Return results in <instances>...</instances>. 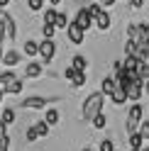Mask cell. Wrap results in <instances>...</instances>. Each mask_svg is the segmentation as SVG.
Here are the masks:
<instances>
[{
	"instance_id": "cell-1",
	"label": "cell",
	"mask_w": 149,
	"mask_h": 151,
	"mask_svg": "<svg viewBox=\"0 0 149 151\" xmlns=\"http://www.w3.org/2000/svg\"><path fill=\"white\" fill-rule=\"evenodd\" d=\"M103 102H105V95L103 93H90V95L86 98V102H83V110H81V115H83V119L86 122H90L93 117L98 115L100 110H103Z\"/></svg>"
},
{
	"instance_id": "cell-2",
	"label": "cell",
	"mask_w": 149,
	"mask_h": 151,
	"mask_svg": "<svg viewBox=\"0 0 149 151\" xmlns=\"http://www.w3.org/2000/svg\"><path fill=\"white\" fill-rule=\"evenodd\" d=\"M144 119V107L139 105V102H135L132 107H129V112H127V119H125V132L129 134V132H137V127H139V122Z\"/></svg>"
},
{
	"instance_id": "cell-3",
	"label": "cell",
	"mask_w": 149,
	"mask_h": 151,
	"mask_svg": "<svg viewBox=\"0 0 149 151\" xmlns=\"http://www.w3.org/2000/svg\"><path fill=\"white\" fill-rule=\"evenodd\" d=\"M37 54H39L44 61H51L54 54H56V44H54V39H46V37H44V42L37 44Z\"/></svg>"
},
{
	"instance_id": "cell-4",
	"label": "cell",
	"mask_w": 149,
	"mask_h": 151,
	"mask_svg": "<svg viewBox=\"0 0 149 151\" xmlns=\"http://www.w3.org/2000/svg\"><path fill=\"white\" fill-rule=\"evenodd\" d=\"M66 37H69L71 44H83L86 42V29H81L76 22H69L66 24Z\"/></svg>"
},
{
	"instance_id": "cell-5",
	"label": "cell",
	"mask_w": 149,
	"mask_h": 151,
	"mask_svg": "<svg viewBox=\"0 0 149 151\" xmlns=\"http://www.w3.org/2000/svg\"><path fill=\"white\" fill-rule=\"evenodd\" d=\"M125 98L127 100H139V98H142V81H139V78H132L125 86Z\"/></svg>"
},
{
	"instance_id": "cell-6",
	"label": "cell",
	"mask_w": 149,
	"mask_h": 151,
	"mask_svg": "<svg viewBox=\"0 0 149 151\" xmlns=\"http://www.w3.org/2000/svg\"><path fill=\"white\" fill-rule=\"evenodd\" d=\"M46 98H39V95H34V98H27V100H20V107L22 110H46Z\"/></svg>"
},
{
	"instance_id": "cell-7",
	"label": "cell",
	"mask_w": 149,
	"mask_h": 151,
	"mask_svg": "<svg viewBox=\"0 0 149 151\" xmlns=\"http://www.w3.org/2000/svg\"><path fill=\"white\" fill-rule=\"evenodd\" d=\"M20 59H22V54L15 51V49H10V51H3V59H0V63H5L7 68H15V66L20 63Z\"/></svg>"
},
{
	"instance_id": "cell-8",
	"label": "cell",
	"mask_w": 149,
	"mask_h": 151,
	"mask_svg": "<svg viewBox=\"0 0 149 151\" xmlns=\"http://www.w3.org/2000/svg\"><path fill=\"white\" fill-rule=\"evenodd\" d=\"M73 22H76V24L81 27V29H86V32H88L90 27H93V17L86 12V7H81V10L76 12V20H73Z\"/></svg>"
},
{
	"instance_id": "cell-9",
	"label": "cell",
	"mask_w": 149,
	"mask_h": 151,
	"mask_svg": "<svg viewBox=\"0 0 149 151\" xmlns=\"http://www.w3.org/2000/svg\"><path fill=\"white\" fill-rule=\"evenodd\" d=\"M93 22H95V27H98L100 32H108V29H110V24H113V17H110V15L103 10V12H100V15H98Z\"/></svg>"
},
{
	"instance_id": "cell-10",
	"label": "cell",
	"mask_w": 149,
	"mask_h": 151,
	"mask_svg": "<svg viewBox=\"0 0 149 151\" xmlns=\"http://www.w3.org/2000/svg\"><path fill=\"white\" fill-rule=\"evenodd\" d=\"M42 76V63L39 61H30L25 66V78H39Z\"/></svg>"
},
{
	"instance_id": "cell-11",
	"label": "cell",
	"mask_w": 149,
	"mask_h": 151,
	"mask_svg": "<svg viewBox=\"0 0 149 151\" xmlns=\"http://www.w3.org/2000/svg\"><path fill=\"white\" fill-rule=\"evenodd\" d=\"M69 81H71V86L73 88H81V86H86V71H76V68H73V73L69 76Z\"/></svg>"
},
{
	"instance_id": "cell-12",
	"label": "cell",
	"mask_w": 149,
	"mask_h": 151,
	"mask_svg": "<svg viewBox=\"0 0 149 151\" xmlns=\"http://www.w3.org/2000/svg\"><path fill=\"white\" fill-rule=\"evenodd\" d=\"M3 93H5V95H20V93H22V81H20V78L10 81V83L3 88Z\"/></svg>"
},
{
	"instance_id": "cell-13",
	"label": "cell",
	"mask_w": 149,
	"mask_h": 151,
	"mask_svg": "<svg viewBox=\"0 0 149 151\" xmlns=\"http://www.w3.org/2000/svg\"><path fill=\"white\" fill-rule=\"evenodd\" d=\"M108 98L113 100L115 105H125V102H127V98H125V88H120V86H115V88H113V93H110Z\"/></svg>"
},
{
	"instance_id": "cell-14",
	"label": "cell",
	"mask_w": 149,
	"mask_h": 151,
	"mask_svg": "<svg viewBox=\"0 0 149 151\" xmlns=\"http://www.w3.org/2000/svg\"><path fill=\"white\" fill-rule=\"evenodd\" d=\"M71 68H76V71H86V68H88V59H86L83 54H76V56L71 59Z\"/></svg>"
},
{
	"instance_id": "cell-15",
	"label": "cell",
	"mask_w": 149,
	"mask_h": 151,
	"mask_svg": "<svg viewBox=\"0 0 149 151\" xmlns=\"http://www.w3.org/2000/svg\"><path fill=\"white\" fill-rule=\"evenodd\" d=\"M103 10H105V7H103V5H100V3H98V0H90V3H88V7H86V12H88V15L93 17V20H95V17H98L100 12H103Z\"/></svg>"
},
{
	"instance_id": "cell-16",
	"label": "cell",
	"mask_w": 149,
	"mask_h": 151,
	"mask_svg": "<svg viewBox=\"0 0 149 151\" xmlns=\"http://www.w3.org/2000/svg\"><path fill=\"white\" fill-rule=\"evenodd\" d=\"M15 32H17V29H15V20L5 15V39L12 42V39H15Z\"/></svg>"
},
{
	"instance_id": "cell-17",
	"label": "cell",
	"mask_w": 149,
	"mask_h": 151,
	"mask_svg": "<svg viewBox=\"0 0 149 151\" xmlns=\"http://www.w3.org/2000/svg\"><path fill=\"white\" fill-rule=\"evenodd\" d=\"M0 119H3V124H5V127H10V124H15V110H12V107H7V110H3V112H0Z\"/></svg>"
},
{
	"instance_id": "cell-18",
	"label": "cell",
	"mask_w": 149,
	"mask_h": 151,
	"mask_svg": "<svg viewBox=\"0 0 149 151\" xmlns=\"http://www.w3.org/2000/svg\"><path fill=\"white\" fill-rule=\"evenodd\" d=\"M127 141H129V146H132V149L144 146V139L139 137V132H129V134H127Z\"/></svg>"
},
{
	"instance_id": "cell-19",
	"label": "cell",
	"mask_w": 149,
	"mask_h": 151,
	"mask_svg": "<svg viewBox=\"0 0 149 151\" xmlns=\"http://www.w3.org/2000/svg\"><path fill=\"white\" fill-rule=\"evenodd\" d=\"M113 88H115V78H103V81H100V93H103L105 98L113 93Z\"/></svg>"
},
{
	"instance_id": "cell-20",
	"label": "cell",
	"mask_w": 149,
	"mask_h": 151,
	"mask_svg": "<svg viewBox=\"0 0 149 151\" xmlns=\"http://www.w3.org/2000/svg\"><path fill=\"white\" fill-rule=\"evenodd\" d=\"M90 124H93V127H95V129H103V127L108 124V117H105V112H103V110H100V112H98V115H95V117H93V119H90Z\"/></svg>"
},
{
	"instance_id": "cell-21",
	"label": "cell",
	"mask_w": 149,
	"mask_h": 151,
	"mask_svg": "<svg viewBox=\"0 0 149 151\" xmlns=\"http://www.w3.org/2000/svg\"><path fill=\"white\" fill-rule=\"evenodd\" d=\"M15 78H17V76L12 73V68H7V71H3V73H0V88H5L7 83H10V81H15Z\"/></svg>"
},
{
	"instance_id": "cell-22",
	"label": "cell",
	"mask_w": 149,
	"mask_h": 151,
	"mask_svg": "<svg viewBox=\"0 0 149 151\" xmlns=\"http://www.w3.org/2000/svg\"><path fill=\"white\" fill-rule=\"evenodd\" d=\"M66 24H69V17L64 12H56V17H54V27H56V29H66Z\"/></svg>"
},
{
	"instance_id": "cell-23",
	"label": "cell",
	"mask_w": 149,
	"mask_h": 151,
	"mask_svg": "<svg viewBox=\"0 0 149 151\" xmlns=\"http://www.w3.org/2000/svg\"><path fill=\"white\" fill-rule=\"evenodd\" d=\"M44 122H46L49 127H54V124L59 122V110H46V117H44Z\"/></svg>"
},
{
	"instance_id": "cell-24",
	"label": "cell",
	"mask_w": 149,
	"mask_h": 151,
	"mask_svg": "<svg viewBox=\"0 0 149 151\" xmlns=\"http://www.w3.org/2000/svg\"><path fill=\"white\" fill-rule=\"evenodd\" d=\"M34 127H37V132H39V137H42V139H46V137H49V129H51V127L46 124L44 119H39V122H37Z\"/></svg>"
},
{
	"instance_id": "cell-25",
	"label": "cell",
	"mask_w": 149,
	"mask_h": 151,
	"mask_svg": "<svg viewBox=\"0 0 149 151\" xmlns=\"http://www.w3.org/2000/svg\"><path fill=\"white\" fill-rule=\"evenodd\" d=\"M25 137H27V141H39V139H42V137H39V132H37V127H34V124L25 129Z\"/></svg>"
},
{
	"instance_id": "cell-26",
	"label": "cell",
	"mask_w": 149,
	"mask_h": 151,
	"mask_svg": "<svg viewBox=\"0 0 149 151\" xmlns=\"http://www.w3.org/2000/svg\"><path fill=\"white\" fill-rule=\"evenodd\" d=\"M137 132H139V137H142V139H149V119H142V122H139Z\"/></svg>"
},
{
	"instance_id": "cell-27",
	"label": "cell",
	"mask_w": 149,
	"mask_h": 151,
	"mask_svg": "<svg viewBox=\"0 0 149 151\" xmlns=\"http://www.w3.org/2000/svg\"><path fill=\"white\" fill-rule=\"evenodd\" d=\"M25 54H27V56H37V42L27 39V42H25Z\"/></svg>"
},
{
	"instance_id": "cell-28",
	"label": "cell",
	"mask_w": 149,
	"mask_h": 151,
	"mask_svg": "<svg viewBox=\"0 0 149 151\" xmlns=\"http://www.w3.org/2000/svg\"><path fill=\"white\" fill-rule=\"evenodd\" d=\"M42 34L46 39H54V34H56V27L54 24H42Z\"/></svg>"
},
{
	"instance_id": "cell-29",
	"label": "cell",
	"mask_w": 149,
	"mask_h": 151,
	"mask_svg": "<svg viewBox=\"0 0 149 151\" xmlns=\"http://www.w3.org/2000/svg\"><path fill=\"white\" fill-rule=\"evenodd\" d=\"M54 17H56V10H54V7L44 10V24H54Z\"/></svg>"
},
{
	"instance_id": "cell-30",
	"label": "cell",
	"mask_w": 149,
	"mask_h": 151,
	"mask_svg": "<svg viewBox=\"0 0 149 151\" xmlns=\"http://www.w3.org/2000/svg\"><path fill=\"white\" fill-rule=\"evenodd\" d=\"M27 5H30L32 12H39L42 7H44V0H27Z\"/></svg>"
},
{
	"instance_id": "cell-31",
	"label": "cell",
	"mask_w": 149,
	"mask_h": 151,
	"mask_svg": "<svg viewBox=\"0 0 149 151\" xmlns=\"http://www.w3.org/2000/svg\"><path fill=\"white\" fill-rule=\"evenodd\" d=\"M115 146H113V141H110V139H103V141H100V151H113Z\"/></svg>"
},
{
	"instance_id": "cell-32",
	"label": "cell",
	"mask_w": 149,
	"mask_h": 151,
	"mask_svg": "<svg viewBox=\"0 0 149 151\" xmlns=\"http://www.w3.org/2000/svg\"><path fill=\"white\" fill-rule=\"evenodd\" d=\"M0 42H7L5 39V17H0Z\"/></svg>"
},
{
	"instance_id": "cell-33",
	"label": "cell",
	"mask_w": 149,
	"mask_h": 151,
	"mask_svg": "<svg viewBox=\"0 0 149 151\" xmlns=\"http://www.w3.org/2000/svg\"><path fill=\"white\" fill-rule=\"evenodd\" d=\"M129 5H132L135 10H142V7H144V0H129Z\"/></svg>"
},
{
	"instance_id": "cell-34",
	"label": "cell",
	"mask_w": 149,
	"mask_h": 151,
	"mask_svg": "<svg viewBox=\"0 0 149 151\" xmlns=\"http://www.w3.org/2000/svg\"><path fill=\"white\" fill-rule=\"evenodd\" d=\"M142 95H147V98H149V78H144V81H142Z\"/></svg>"
},
{
	"instance_id": "cell-35",
	"label": "cell",
	"mask_w": 149,
	"mask_h": 151,
	"mask_svg": "<svg viewBox=\"0 0 149 151\" xmlns=\"http://www.w3.org/2000/svg\"><path fill=\"white\" fill-rule=\"evenodd\" d=\"M98 3L103 5V7H110V5H115V0H98Z\"/></svg>"
},
{
	"instance_id": "cell-36",
	"label": "cell",
	"mask_w": 149,
	"mask_h": 151,
	"mask_svg": "<svg viewBox=\"0 0 149 151\" xmlns=\"http://www.w3.org/2000/svg\"><path fill=\"white\" fill-rule=\"evenodd\" d=\"M0 134H7V127L3 124V119H0Z\"/></svg>"
},
{
	"instance_id": "cell-37",
	"label": "cell",
	"mask_w": 149,
	"mask_h": 151,
	"mask_svg": "<svg viewBox=\"0 0 149 151\" xmlns=\"http://www.w3.org/2000/svg\"><path fill=\"white\" fill-rule=\"evenodd\" d=\"M10 5V0H0V7H7Z\"/></svg>"
},
{
	"instance_id": "cell-38",
	"label": "cell",
	"mask_w": 149,
	"mask_h": 151,
	"mask_svg": "<svg viewBox=\"0 0 149 151\" xmlns=\"http://www.w3.org/2000/svg\"><path fill=\"white\" fill-rule=\"evenodd\" d=\"M3 98H5V93H3V88H0V102H3Z\"/></svg>"
},
{
	"instance_id": "cell-39",
	"label": "cell",
	"mask_w": 149,
	"mask_h": 151,
	"mask_svg": "<svg viewBox=\"0 0 149 151\" xmlns=\"http://www.w3.org/2000/svg\"><path fill=\"white\" fill-rule=\"evenodd\" d=\"M0 59H3V49H0Z\"/></svg>"
},
{
	"instance_id": "cell-40",
	"label": "cell",
	"mask_w": 149,
	"mask_h": 151,
	"mask_svg": "<svg viewBox=\"0 0 149 151\" xmlns=\"http://www.w3.org/2000/svg\"><path fill=\"white\" fill-rule=\"evenodd\" d=\"M83 151H93V149H83Z\"/></svg>"
},
{
	"instance_id": "cell-41",
	"label": "cell",
	"mask_w": 149,
	"mask_h": 151,
	"mask_svg": "<svg viewBox=\"0 0 149 151\" xmlns=\"http://www.w3.org/2000/svg\"><path fill=\"white\" fill-rule=\"evenodd\" d=\"M113 151H115V149H113Z\"/></svg>"
}]
</instances>
